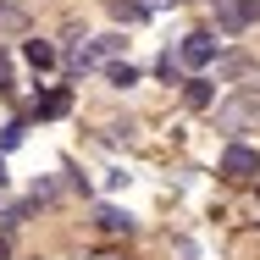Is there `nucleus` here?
<instances>
[{
	"label": "nucleus",
	"mask_w": 260,
	"mask_h": 260,
	"mask_svg": "<svg viewBox=\"0 0 260 260\" xmlns=\"http://www.w3.org/2000/svg\"><path fill=\"white\" fill-rule=\"evenodd\" d=\"M260 17V0H216V28L221 34H244Z\"/></svg>",
	"instance_id": "nucleus-1"
},
{
	"label": "nucleus",
	"mask_w": 260,
	"mask_h": 260,
	"mask_svg": "<svg viewBox=\"0 0 260 260\" xmlns=\"http://www.w3.org/2000/svg\"><path fill=\"white\" fill-rule=\"evenodd\" d=\"M221 172H227V177H255L260 172V150H249V144L233 139V144L221 150Z\"/></svg>",
	"instance_id": "nucleus-2"
},
{
	"label": "nucleus",
	"mask_w": 260,
	"mask_h": 260,
	"mask_svg": "<svg viewBox=\"0 0 260 260\" xmlns=\"http://www.w3.org/2000/svg\"><path fill=\"white\" fill-rule=\"evenodd\" d=\"M177 61H183V67H194V72L210 67V61H216V39H210L205 28H200V34H188V39L177 45Z\"/></svg>",
	"instance_id": "nucleus-3"
},
{
	"label": "nucleus",
	"mask_w": 260,
	"mask_h": 260,
	"mask_svg": "<svg viewBox=\"0 0 260 260\" xmlns=\"http://www.w3.org/2000/svg\"><path fill=\"white\" fill-rule=\"evenodd\" d=\"M255 116H260V100H227V105H216V127H227V133L249 127Z\"/></svg>",
	"instance_id": "nucleus-4"
},
{
	"label": "nucleus",
	"mask_w": 260,
	"mask_h": 260,
	"mask_svg": "<svg viewBox=\"0 0 260 260\" xmlns=\"http://www.w3.org/2000/svg\"><path fill=\"white\" fill-rule=\"evenodd\" d=\"M105 78H111V89H133V83H139V67H133V61H111Z\"/></svg>",
	"instance_id": "nucleus-5"
},
{
	"label": "nucleus",
	"mask_w": 260,
	"mask_h": 260,
	"mask_svg": "<svg viewBox=\"0 0 260 260\" xmlns=\"http://www.w3.org/2000/svg\"><path fill=\"white\" fill-rule=\"evenodd\" d=\"M94 216H100V227H105V233H133V216H122L116 205H100Z\"/></svg>",
	"instance_id": "nucleus-6"
},
{
	"label": "nucleus",
	"mask_w": 260,
	"mask_h": 260,
	"mask_svg": "<svg viewBox=\"0 0 260 260\" xmlns=\"http://www.w3.org/2000/svg\"><path fill=\"white\" fill-rule=\"evenodd\" d=\"M210 94H216V89H210L205 78H188V83H183V100L194 105V111H205V105H210Z\"/></svg>",
	"instance_id": "nucleus-7"
},
{
	"label": "nucleus",
	"mask_w": 260,
	"mask_h": 260,
	"mask_svg": "<svg viewBox=\"0 0 260 260\" xmlns=\"http://www.w3.org/2000/svg\"><path fill=\"white\" fill-rule=\"evenodd\" d=\"M22 55H28V61H34L39 72H45V67H50V61H55V50H50V45H45V39H28V45H22Z\"/></svg>",
	"instance_id": "nucleus-8"
},
{
	"label": "nucleus",
	"mask_w": 260,
	"mask_h": 260,
	"mask_svg": "<svg viewBox=\"0 0 260 260\" xmlns=\"http://www.w3.org/2000/svg\"><path fill=\"white\" fill-rule=\"evenodd\" d=\"M155 72L166 78V83H177V78H183V61H177V50H166V55H160V61H155Z\"/></svg>",
	"instance_id": "nucleus-9"
},
{
	"label": "nucleus",
	"mask_w": 260,
	"mask_h": 260,
	"mask_svg": "<svg viewBox=\"0 0 260 260\" xmlns=\"http://www.w3.org/2000/svg\"><path fill=\"white\" fill-rule=\"evenodd\" d=\"M61 111H67V94H61V89H55V94H45V100H39V116H61Z\"/></svg>",
	"instance_id": "nucleus-10"
},
{
	"label": "nucleus",
	"mask_w": 260,
	"mask_h": 260,
	"mask_svg": "<svg viewBox=\"0 0 260 260\" xmlns=\"http://www.w3.org/2000/svg\"><path fill=\"white\" fill-rule=\"evenodd\" d=\"M111 11L127 17V22H144V6H127V0H111Z\"/></svg>",
	"instance_id": "nucleus-11"
},
{
	"label": "nucleus",
	"mask_w": 260,
	"mask_h": 260,
	"mask_svg": "<svg viewBox=\"0 0 260 260\" xmlns=\"http://www.w3.org/2000/svg\"><path fill=\"white\" fill-rule=\"evenodd\" d=\"M17 144H22V122H11V127L0 133V155H6V150H17Z\"/></svg>",
	"instance_id": "nucleus-12"
},
{
	"label": "nucleus",
	"mask_w": 260,
	"mask_h": 260,
	"mask_svg": "<svg viewBox=\"0 0 260 260\" xmlns=\"http://www.w3.org/2000/svg\"><path fill=\"white\" fill-rule=\"evenodd\" d=\"M122 45H127L122 34H105V39H94V50H100V55H116V50H122Z\"/></svg>",
	"instance_id": "nucleus-13"
},
{
	"label": "nucleus",
	"mask_w": 260,
	"mask_h": 260,
	"mask_svg": "<svg viewBox=\"0 0 260 260\" xmlns=\"http://www.w3.org/2000/svg\"><path fill=\"white\" fill-rule=\"evenodd\" d=\"M6 89H11V55L0 50V94H6Z\"/></svg>",
	"instance_id": "nucleus-14"
},
{
	"label": "nucleus",
	"mask_w": 260,
	"mask_h": 260,
	"mask_svg": "<svg viewBox=\"0 0 260 260\" xmlns=\"http://www.w3.org/2000/svg\"><path fill=\"white\" fill-rule=\"evenodd\" d=\"M0 188H6V155H0Z\"/></svg>",
	"instance_id": "nucleus-15"
},
{
	"label": "nucleus",
	"mask_w": 260,
	"mask_h": 260,
	"mask_svg": "<svg viewBox=\"0 0 260 260\" xmlns=\"http://www.w3.org/2000/svg\"><path fill=\"white\" fill-rule=\"evenodd\" d=\"M6 255H11V249H6V238H0V260H6Z\"/></svg>",
	"instance_id": "nucleus-16"
}]
</instances>
